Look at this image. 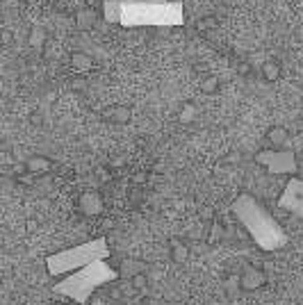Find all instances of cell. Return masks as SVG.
Listing matches in <instances>:
<instances>
[{
  "label": "cell",
  "instance_id": "cell-23",
  "mask_svg": "<svg viewBox=\"0 0 303 305\" xmlns=\"http://www.w3.org/2000/svg\"><path fill=\"white\" fill-rule=\"evenodd\" d=\"M14 41V34L10 30H0V46H10Z\"/></svg>",
  "mask_w": 303,
  "mask_h": 305
},
{
  "label": "cell",
  "instance_id": "cell-2",
  "mask_svg": "<svg viewBox=\"0 0 303 305\" xmlns=\"http://www.w3.org/2000/svg\"><path fill=\"white\" fill-rule=\"evenodd\" d=\"M233 214L260 250L274 253V250L287 246V235H285L283 226L251 194H239L233 200Z\"/></svg>",
  "mask_w": 303,
  "mask_h": 305
},
{
  "label": "cell",
  "instance_id": "cell-25",
  "mask_svg": "<svg viewBox=\"0 0 303 305\" xmlns=\"http://www.w3.org/2000/svg\"><path fill=\"white\" fill-rule=\"evenodd\" d=\"M201 219H203V221H214V212H212L210 207H203L201 209Z\"/></svg>",
  "mask_w": 303,
  "mask_h": 305
},
{
  "label": "cell",
  "instance_id": "cell-24",
  "mask_svg": "<svg viewBox=\"0 0 303 305\" xmlns=\"http://www.w3.org/2000/svg\"><path fill=\"white\" fill-rule=\"evenodd\" d=\"M237 73H239L242 77L251 75V62H239V64H237Z\"/></svg>",
  "mask_w": 303,
  "mask_h": 305
},
{
  "label": "cell",
  "instance_id": "cell-3",
  "mask_svg": "<svg viewBox=\"0 0 303 305\" xmlns=\"http://www.w3.org/2000/svg\"><path fill=\"white\" fill-rule=\"evenodd\" d=\"M114 280H119V271H116L112 264H107V259H101V262L87 264V267L64 276L53 287V291H55L57 296L71 298L78 305H84L96 296V291L101 289V287L110 285V282H114Z\"/></svg>",
  "mask_w": 303,
  "mask_h": 305
},
{
  "label": "cell",
  "instance_id": "cell-21",
  "mask_svg": "<svg viewBox=\"0 0 303 305\" xmlns=\"http://www.w3.org/2000/svg\"><path fill=\"white\" fill-rule=\"evenodd\" d=\"M130 285L135 287V289H146L148 287V276L146 273H139V276H135V278H130Z\"/></svg>",
  "mask_w": 303,
  "mask_h": 305
},
{
  "label": "cell",
  "instance_id": "cell-16",
  "mask_svg": "<svg viewBox=\"0 0 303 305\" xmlns=\"http://www.w3.org/2000/svg\"><path fill=\"white\" fill-rule=\"evenodd\" d=\"M280 73H283V68H280V64L276 62V59H267V62L262 64V77H265L267 82H278Z\"/></svg>",
  "mask_w": 303,
  "mask_h": 305
},
{
  "label": "cell",
  "instance_id": "cell-15",
  "mask_svg": "<svg viewBox=\"0 0 303 305\" xmlns=\"http://www.w3.org/2000/svg\"><path fill=\"white\" fill-rule=\"evenodd\" d=\"M96 18H98V14L94 12L92 7H82V9L75 12V25L82 27V30H87V27H92L94 23H96Z\"/></svg>",
  "mask_w": 303,
  "mask_h": 305
},
{
  "label": "cell",
  "instance_id": "cell-17",
  "mask_svg": "<svg viewBox=\"0 0 303 305\" xmlns=\"http://www.w3.org/2000/svg\"><path fill=\"white\" fill-rule=\"evenodd\" d=\"M28 41H30V46L32 48H44L46 46V41H48V34H46V30H44L41 25H34L32 30H30V36H28Z\"/></svg>",
  "mask_w": 303,
  "mask_h": 305
},
{
  "label": "cell",
  "instance_id": "cell-11",
  "mask_svg": "<svg viewBox=\"0 0 303 305\" xmlns=\"http://www.w3.org/2000/svg\"><path fill=\"white\" fill-rule=\"evenodd\" d=\"M289 139V132L285 125H271L267 130V141L271 144V148H283Z\"/></svg>",
  "mask_w": 303,
  "mask_h": 305
},
{
  "label": "cell",
  "instance_id": "cell-8",
  "mask_svg": "<svg viewBox=\"0 0 303 305\" xmlns=\"http://www.w3.org/2000/svg\"><path fill=\"white\" fill-rule=\"evenodd\" d=\"M78 207L87 216H98V214H103L105 205H103V196L98 191H84L78 200Z\"/></svg>",
  "mask_w": 303,
  "mask_h": 305
},
{
  "label": "cell",
  "instance_id": "cell-27",
  "mask_svg": "<svg viewBox=\"0 0 303 305\" xmlns=\"http://www.w3.org/2000/svg\"><path fill=\"white\" fill-rule=\"evenodd\" d=\"M32 123H34V125H39V123H41V114H39V112L32 114Z\"/></svg>",
  "mask_w": 303,
  "mask_h": 305
},
{
  "label": "cell",
  "instance_id": "cell-6",
  "mask_svg": "<svg viewBox=\"0 0 303 305\" xmlns=\"http://www.w3.org/2000/svg\"><path fill=\"white\" fill-rule=\"evenodd\" d=\"M278 207L285 212L294 214V216L303 219V180L292 176L285 185V189L278 196Z\"/></svg>",
  "mask_w": 303,
  "mask_h": 305
},
{
  "label": "cell",
  "instance_id": "cell-12",
  "mask_svg": "<svg viewBox=\"0 0 303 305\" xmlns=\"http://www.w3.org/2000/svg\"><path fill=\"white\" fill-rule=\"evenodd\" d=\"M169 253H171V259L176 264H185L189 259V246L185 244L183 239H171L169 241Z\"/></svg>",
  "mask_w": 303,
  "mask_h": 305
},
{
  "label": "cell",
  "instance_id": "cell-22",
  "mask_svg": "<svg viewBox=\"0 0 303 305\" xmlns=\"http://www.w3.org/2000/svg\"><path fill=\"white\" fill-rule=\"evenodd\" d=\"M214 25H217L214 16H203V18H198V23H196L198 30H210V27H214Z\"/></svg>",
  "mask_w": 303,
  "mask_h": 305
},
{
  "label": "cell",
  "instance_id": "cell-13",
  "mask_svg": "<svg viewBox=\"0 0 303 305\" xmlns=\"http://www.w3.org/2000/svg\"><path fill=\"white\" fill-rule=\"evenodd\" d=\"M25 168H28V173H32V176H44V173L51 171V159L41 157V155H34V157H30L28 162H25Z\"/></svg>",
  "mask_w": 303,
  "mask_h": 305
},
{
  "label": "cell",
  "instance_id": "cell-1",
  "mask_svg": "<svg viewBox=\"0 0 303 305\" xmlns=\"http://www.w3.org/2000/svg\"><path fill=\"white\" fill-rule=\"evenodd\" d=\"M103 18L121 27H178L185 7L178 0H105Z\"/></svg>",
  "mask_w": 303,
  "mask_h": 305
},
{
  "label": "cell",
  "instance_id": "cell-10",
  "mask_svg": "<svg viewBox=\"0 0 303 305\" xmlns=\"http://www.w3.org/2000/svg\"><path fill=\"white\" fill-rule=\"evenodd\" d=\"M144 267L146 264L142 262V259H133V257H125V259H121V264H119V276H125L130 280V278H135V276H139V273H146L144 271Z\"/></svg>",
  "mask_w": 303,
  "mask_h": 305
},
{
  "label": "cell",
  "instance_id": "cell-7",
  "mask_svg": "<svg viewBox=\"0 0 303 305\" xmlns=\"http://www.w3.org/2000/svg\"><path fill=\"white\" fill-rule=\"evenodd\" d=\"M237 282L244 291H255L267 282V273L262 271L260 267H244L242 273H239V278H237Z\"/></svg>",
  "mask_w": 303,
  "mask_h": 305
},
{
  "label": "cell",
  "instance_id": "cell-19",
  "mask_svg": "<svg viewBox=\"0 0 303 305\" xmlns=\"http://www.w3.org/2000/svg\"><path fill=\"white\" fill-rule=\"evenodd\" d=\"M224 235H226V230H224V226H221L219 221H212L210 223V230H207V244H219L221 239H224Z\"/></svg>",
  "mask_w": 303,
  "mask_h": 305
},
{
  "label": "cell",
  "instance_id": "cell-5",
  "mask_svg": "<svg viewBox=\"0 0 303 305\" xmlns=\"http://www.w3.org/2000/svg\"><path fill=\"white\" fill-rule=\"evenodd\" d=\"M255 164L274 176H294L298 171L296 155L285 148H262L255 153Z\"/></svg>",
  "mask_w": 303,
  "mask_h": 305
},
{
  "label": "cell",
  "instance_id": "cell-26",
  "mask_svg": "<svg viewBox=\"0 0 303 305\" xmlns=\"http://www.w3.org/2000/svg\"><path fill=\"white\" fill-rule=\"evenodd\" d=\"M89 305H107V298H103V296H94V298L89 300Z\"/></svg>",
  "mask_w": 303,
  "mask_h": 305
},
{
  "label": "cell",
  "instance_id": "cell-20",
  "mask_svg": "<svg viewBox=\"0 0 303 305\" xmlns=\"http://www.w3.org/2000/svg\"><path fill=\"white\" fill-rule=\"evenodd\" d=\"M201 91L203 94H217V91H219V80H217V77H203Z\"/></svg>",
  "mask_w": 303,
  "mask_h": 305
},
{
  "label": "cell",
  "instance_id": "cell-9",
  "mask_svg": "<svg viewBox=\"0 0 303 305\" xmlns=\"http://www.w3.org/2000/svg\"><path fill=\"white\" fill-rule=\"evenodd\" d=\"M103 118L110 123H116V125H125V123L133 121V109L128 105H110V107L103 109Z\"/></svg>",
  "mask_w": 303,
  "mask_h": 305
},
{
  "label": "cell",
  "instance_id": "cell-14",
  "mask_svg": "<svg viewBox=\"0 0 303 305\" xmlns=\"http://www.w3.org/2000/svg\"><path fill=\"white\" fill-rule=\"evenodd\" d=\"M71 66H73L78 73H87V71H92V68H94V57L89 53L78 50V53L71 55Z\"/></svg>",
  "mask_w": 303,
  "mask_h": 305
},
{
  "label": "cell",
  "instance_id": "cell-18",
  "mask_svg": "<svg viewBox=\"0 0 303 305\" xmlns=\"http://www.w3.org/2000/svg\"><path fill=\"white\" fill-rule=\"evenodd\" d=\"M194 118H196V105L185 103L183 107H180V112H178V121L183 123V125H189V123H194Z\"/></svg>",
  "mask_w": 303,
  "mask_h": 305
},
{
  "label": "cell",
  "instance_id": "cell-4",
  "mask_svg": "<svg viewBox=\"0 0 303 305\" xmlns=\"http://www.w3.org/2000/svg\"><path fill=\"white\" fill-rule=\"evenodd\" d=\"M110 253L112 250H110V246H107V239L105 237H98V239L84 241V244L71 246V248L60 250V253L48 255L46 257V271L51 273L53 278H62V276H69V273L87 267V264L107 259Z\"/></svg>",
  "mask_w": 303,
  "mask_h": 305
}]
</instances>
